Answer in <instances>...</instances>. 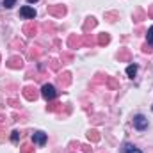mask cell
I'll use <instances>...</instances> for the list:
<instances>
[{
    "label": "cell",
    "instance_id": "cell-1",
    "mask_svg": "<svg viewBox=\"0 0 153 153\" xmlns=\"http://www.w3.org/2000/svg\"><path fill=\"white\" fill-rule=\"evenodd\" d=\"M41 96H43L46 102H52V100H55L57 91H55V87H53L52 84H45V85L41 87Z\"/></svg>",
    "mask_w": 153,
    "mask_h": 153
},
{
    "label": "cell",
    "instance_id": "cell-2",
    "mask_svg": "<svg viewBox=\"0 0 153 153\" xmlns=\"http://www.w3.org/2000/svg\"><path fill=\"white\" fill-rule=\"evenodd\" d=\"M23 96H25L29 102H36L38 96H39V93L34 85H27V87H23Z\"/></svg>",
    "mask_w": 153,
    "mask_h": 153
},
{
    "label": "cell",
    "instance_id": "cell-3",
    "mask_svg": "<svg viewBox=\"0 0 153 153\" xmlns=\"http://www.w3.org/2000/svg\"><path fill=\"white\" fill-rule=\"evenodd\" d=\"M134 126L137 128V130H144V128H148V119H146V116L143 114H137L134 117Z\"/></svg>",
    "mask_w": 153,
    "mask_h": 153
},
{
    "label": "cell",
    "instance_id": "cell-4",
    "mask_svg": "<svg viewBox=\"0 0 153 153\" xmlns=\"http://www.w3.org/2000/svg\"><path fill=\"white\" fill-rule=\"evenodd\" d=\"M20 16H22V18H27V20H34V18H36V9H32V7H29V5H23V7L20 9Z\"/></svg>",
    "mask_w": 153,
    "mask_h": 153
},
{
    "label": "cell",
    "instance_id": "cell-5",
    "mask_svg": "<svg viewBox=\"0 0 153 153\" xmlns=\"http://www.w3.org/2000/svg\"><path fill=\"white\" fill-rule=\"evenodd\" d=\"M48 14H52V16H64V13H66V7L64 5H48Z\"/></svg>",
    "mask_w": 153,
    "mask_h": 153
},
{
    "label": "cell",
    "instance_id": "cell-6",
    "mask_svg": "<svg viewBox=\"0 0 153 153\" xmlns=\"http://www.w3.org/2000/svg\"><path fill=\"white\" fill-rule=\"evenodd\" d=\"M32 141H34V144H38V146H45V144H46V134H45V132H34V134H32Z\"/></svg>",
    "mask_w": 153,
    "mask_h": 153
},
{
    "label": "cell",
    "instance_id": "cell-7",
    "mask_svg": "<svg viewBox=\"0 0 153 153\" xmlns=\"http://www.w3.org/2000/svg\"><path fill=\"white\" fill-rule=\"evenodd\" d=\"M7 66L11 70H20V68H23V59L22 57H11L7 61Z\"/></svg>",
    "mask_w": 153,
    "mask_h": 153
},
{
    "label": "cell",
    "instance_id": "cell-8",
    "mask_svg": "<svg viewBox=\"0 0 153 153\" xmlns=\"http://www.w3.org/2000/svg\"><path fill=\"white\" fill-rule=\"evenodd\" d=\"M23 32H25L29 38H32V36H36V34H38V27L34 25V22H29V23L23 27Z\"/></svg>",
    "mask_w": 153,
    "mask_h": 153
},
{
    "label": "cell",
    "instance_id": "cell-9",
    "mask_svg": "<svg viewBox=\"0 0 153 153\" xmlns=\"http://www.w3.org/2000/svg\"><path fill=\"white\" fill-rule=\"evenodd\" d=\"M68 45H70V48H78V46H84L82 45V38H78L75 34H71L70 39H68Z\"/></svg>",
    "mask_w": 153,
    "mask_h": 153
},
{
    "label": "cell",
    "instance_id": "cell-10",
    "mask_svg": "<svg viewBox=\"0 0 153 153\" xmlns=\"http://www.w3.org/2000/svg\"><path fill=\"white\" fill-rule=\"evenodd\" d=\"M59 82H61V85H62V87H68V85H70V82H71V73L64 71L62 75L59 76Z\"/></svg>",
    "mask_w": 153,
    "mask_h": 153
},
{
    "label": "cell",
    "instance_id": "cell-11",
    "mask_svg": "<svg viewBox=\"0 0 153 153\" xmlns=\"http://www.w3.org/2000/svg\"><path fill=\"white\" fill-rule=\"evenodd\" d=\"M96 43H98L100 46H105V45H109V43H111V36H109L107 32H103V34H98Z\"/></svg>",
    "mask_w": 153,
    "mask_h": 153
},
{
    "label": "cell",
    "instance_id": "cell-12",
    "mask_svg": "<svg viewBox=\"0 0 153 153\" xmlns=\"http://www.w3.org/2000/svg\"><path fill=\"white\" fill-rule=\"evenodd\" d=\"M117 59H119V62H121V61H130V52H128L126 48H121L119 53H117Z\"/></svg>",
    "mask_w": 153,
    "mask_h": 153
},
{
    "label": "cell",
    "instance_id": "cell-13",
    "mask_svg": "<svg viewBox=\"0 0 153 153\" xmlns=\"http://www.w3.org/2000/svg\"><path fill=\"white\" fill-rule=\"evenodd\" d=\"M87 139H89L91 143H98V141H100V134H98V130H89V132H87Z\"/></svg>",
    "mask_w": 153,
    "mask_h": 153
},
{
    "label": "cell",
    "instance_id": "cell-14",
    "mask_svg": "<svg viewBox=\"0 0 153 153\" xmlns=\"http://www.w3.org/2000/svg\"><path fill=\"white\" fill-rule=\"evenodd\" d=\"M94 27H96V20H94V18H87L85 23H84V30L87 32L89 29H94Z\"/></svg>",
    "mask_w": 153,
    "mask_h": 153
},
{
    "label": "cell",
    "instance_id": "cell-15",
    "mask_svg": "<svg viewBox=\"0 0 153 153\" xmlns=\"http://www.w3.org/2000/svg\"><path fill=\"white\" fill-rule=\"evenodd\" d=\"M61 109H62V103H48L46 105V111H50V112H57Z\"/></svg>",
    "mask_w": 153,
    "mask_h": 153
},
{
    "label": "cell",
    "instance_id": "cell-16",
    "mask_svg": "<svg viewBox=\"0 0 153 153\" xmlns=\"http://www.w3.org/2000/svg\"><path fill=\"white\" fill-rule=\"evenodd\" d=\"M82 45H85V46H93V45H94V39H93V36L84 34V38H82Z\"/></svg>",
    "mask_w": 153,
    "mask_h": 153
},
{
    "label": "cell",
    "instance_id": "cell-17",
    "mask_svg": "<svg viewBox=\"0 0 153 153\" xmlns=\"http://www.w3.org/2000/svg\"><path fill=\"white\" fill-rule=\"evenodd\" d=\"M135 73H137V66H135V64H130V66L126 68V75L130 76V78H134Z\"/></svg>",
    "mask_w": 153,
    "mask_h": 153
},
{
    "label": "cell",
    "instance_id": "cell-18",
    "mask_svg": "<svg viewBox=\"0 0 153 153\" xmlns=\"http://www.w3.org/2000/svg\"><path fill=\"white\" fill-rule=\"evenodd\" d=\"M125 153H143V152L137 150V148L132 146V144H125Z\"/></svg>",
    "mask_w": 153,
    "mask_h": 153
},
{
    "label": "cell",
    "instance_id": "cell-19",
    "mask_svg": "<svg viewBox=\"0 0 153 153\" xmlns=\"http://www.w3.org/2000/svg\"><path fill=\"white\" fill-rule=\"evenodd\" d=\"M20 150H22V153H34V148H32L30 144H23Z\"/></svg>",
    "mask_w": 153,
    "mask_h": 153
},
{
    "label": "cell",
    "instance_id": "cell-20",
    "mask_svg": "<svg viewBox=\"0 0 153 153\" xmlns=\"http://www.w3.org/2000/svg\"><path fill=\"white\" fill-rule=\"evenodd\" d=\"M146 39H148V43L153 46V27L148 29V32H146Z\"/></svg>",
    "mask_w": 153,
    "mask_h": 153
},
{
    "label": "cell",
    "instance_id": "cell-21",
    "mask_svg": "<svg viewBox=\"0 0 153 153\" xmlns=\"http://www.w3.org/2000/svg\"><path fill=\"white\" fill-rule=\"evenodd\" d=\"M20 135H22V134H20L18 130H14V132L11 134V141H13V143H18V141H20Z\"/></svg>",
    "mask_w": 153,
    "mask_h": 153
},
{
    "label": "cell",
    "instance_id": "cell-22",
    "mask_svg": "<svg viewBox=\"0 0 153 153\" xmlns=\"http://www.w3.org/2000/svg\"><path fill=\"white\" fill-rule=\"evenodd\" d=\"M14 4H16V0H4V7H5V9L14 7Z\"/></svg>",
    "mask_w": 153,
    "mask_h": 153
},
{
    "label": "cell",
    "instance_id": "cell-23",
    "mask_svg": "<svg viewBox=\"0 0 153 153\" xmlns=\"http://www.w3.org/2000/svg\"><path fill=\"white\" fill-rule=\"evenodd\" d=\"M61 59H62V62H70V61L73 59V55H71V53H62Z\"/></svg>",
    "mask_w": 153,
    "mask_h": 153
},
{
    "label": "cell",
    "instance_id": "cell-24",
    "mask_svg": "<svg viewBox=\"0 0 153 153\" xmlns=\"http://www.w3.org/2000/svg\"><path fill=\"white\" fill-rule=\"evenodd\" d=\"M107 82H109V85H111V87H117V84H116V80L114 78H112V76H107Z\"/></svg>",
    "mask_w": 153,
    "mask_h": 153
},
{
    "label": "cell",
    "instance_id": "cell-25",
    "mask_svg": "<svg viewBox=\"0 0 153 153\" xmlns=\"http://www.w3.org/2000/svg\"><path fill=\"white\" fill-rule=\"evenodd\" d=\"M39 53H41V50H30V57L34 59V57H38Z\"/></svg>",
    "mask_w": 153,
    "mask_h": 153
},
{
    "label": "cell",
    "instance_id": "cell-26",
    "mask_svg": "<svg viewBox=\"0 0 153 153\" xmlns=\"http://www.w3.org/2000/svg\"><path fill=\"white\" fill-rule=\"evenodd\" d=\"M80 148H82V152H84V153H91V148H89V146H85V144H84V146H80Z\"/></svg>",
    "mask_w": 153,
    "mask_h": 153
},
{
    "label": "cell",
    "instance_id": "cell-27",
    "mask_svg": "<svg viewBox=\"0 0 153 153\" xmlns=\"http://www.w3.org/2000/svg\"><path fill=\"white\" fill-rule=\"evenodd\" d=\"M52 68H53V70H57V68H59V64H57V61H52Z\"/></svg>",
    "mask_w": 153,
    "mask_h": 153
},
{
    "label": "cell",
    "instance_id": "cell-28",
    "mask_svg": "<svg viewBox=\"0 0 153 153\" xmlns=\"http://www.w3.org/2000/svg\"><path fill=\"white\" fill-rule=\"evenodd\" d=\"M153 48H148V45H144V46H143V52H152Z\"/></svg>",
    "mask_w": 153,
    "mask_h": 153
},
{
    "label": "cell",
    "instance_id": "cell-29",
    "mask_svg": "<svg viewBox=\"0 0 153 153\" xmlns=\"http://www.w3.org/2000/svg\"><path fill=\"white\" fill-rule=\"evenodd\" d=\"M148 16H150V18H153V5L148 9Z\"/></svg>",
    "mask_w": 153,
    "mask_h": 153
},
{
    "label": "cell",
    "instance_id": "cell-30",
    "mask_svg": "<svg viewBox=\"0 0 153 153\" xmlns=\"http://www.w3.org/2000/svg\"><path fill=\"white\" fill-rule=\"evenodd\" d=\"M27 2H30V4H34V2H38V0H27Z\"/></svg>",
    "mask_w": 153,
    "mask_h": 153
}]
</instances>
